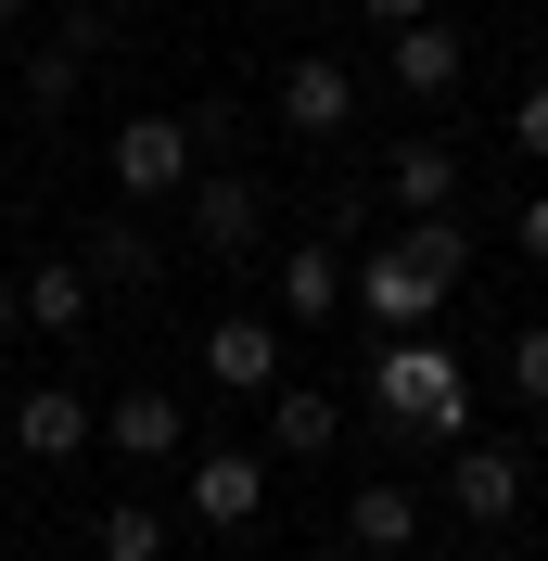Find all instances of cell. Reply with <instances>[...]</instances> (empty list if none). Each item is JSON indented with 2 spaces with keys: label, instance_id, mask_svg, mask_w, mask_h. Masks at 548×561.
Wrapping results in <instances>:
<instances>
[{
  "label": "cell",
  "instance_id": "1",
  "mask_svg": "<svg viewBox=\"0 0 548 561\" xmlns=\"http://www.w3.org/2000/svg\"><path fill=\"white\" fill-rule=\"evenodd\" d=\"M459 268H472V230H459V205L446 217H421V230H396V243L357 268V307L383 319V332H421V319L459 294Z\"/></svg>",
  "mask_w": 548,
  "mask_h": 561
},
{
  "label": "cell",
  "instance_id": "2",
  "mask_svg": "<svg viewBox=\"0 0 548 561\" xmlns=\"http://www.w3.org/2000/svg\"><path fill=\"white\" fill-rule=\"evenodd\" d=\"M370 409L383 421H409V434H472V383H459V357L446 345H383V370H370Z\"/></svg>",
  "mask_w": 548,
  "mask_h": 561
},
{
  "label": "cell",
  "instance_id": "3",
  "mask_svg": "<svg viewBox=\"0 0 548 561\" xmlns=\"http://www.w3.org/2000/svg\"><path fill=\"white\" fill-rule=\"evenodd\" d=\"M115 192H192V115H128L115 128Z\"/></svg>",
  "mask_w": 548,
  "mask_h": 561
},
{
  "label": "cell",
  "instance_id": "4",
  "mask_svg": "<svg viewBox=\"0 0 548 561\" xmlns=\"http://www.w3.org/2000/svg\"><path fill=\"white\" fill-rule=\"evenodd\" d=\"M192 511H205V524H255V511H269V459L255 447H205L192 459Z\"/></svg>",
  "mask_w": 548,
  "mask_h": 561
},
{
  "label": "cell",
  "instance_id": "5",
  "mask_svg": "<svg viewBox=\"0 0 548 561\" xmlns=\"http://www.w3.org/2000/svg\"><path fill=\"white\" fill-rule=\"evenodd\" d=\"M344 115H357V90H344V65H332V51H307V65H281V128L332 140Z\"/></svg>",
  "mask_w": 548,
  "mask_h": 561
},
{
  "label": "cell",
  "instance_id": "6",
  "mask_svg": "<svg viewBox=\"0 0 548 561\" xmlns=\"http://www.w3.org/2000/svg\"><path fill=\"white\" fill-rule=\"evenodd\" d=\"M446 497H459L472 524H511V511H523V459L511 447H459V459H446Z\"/></svg>",
  "mask_w": 548,
  "mask_h": 561
},
{
  "label": "cell",
  "instance_id": "7",
  "mask_svg": "<svg viewBox=\"0 0 548 561\" xmlns=\"http://www.w3.org/2000/svg\"><path fill=\"white\" fill-rule=\"evenodd\" d=\"M205 370L230 396H269L281 383V332H269V319H217V332H205Z\"/></svg>",
  "mask_w": 548,
  "mask_h": 561
},
{
  "label": "cell",
  "instance_id": "8",
  "mask_svg": "<svg viewBox=\"0 0 548 561\" xmlns=\"http://www.w3.org/2000/svg\"><path fill=\"white\" fill-rule=\"evenodd\" d=\"M13 434H26L38 459H77V447H103V421H90V396H65V383H38L26 409H13Z\"/></svg>",
  "mask_w": 548,
  "mask_h": 561
},
{
  "label": "cell",
  "instance_id": "9",
  "mask_svg": "<svg viewBox=\"0 0 548 561\" xmlns=\"http://www.w3.org/2000/svg\"><path fill=\"white\" fill-rule=\"evenodd\" d=\"M344 549H370V561L421 549V497H409V485H357V511H344Z\"/></svg>",
  "mask_w": 548,
  "mask_h": 561
},
{
  "label": "cell",
  "instance_id": "10",
  "mask_svg": "<svg viewBox=\"0 0 548 561\" xmlns=\"http://www.w3.org/2000/svg\"><path fill=\"white\" fill-rule=\"evenodd\" d=\"M13 307H26L38 332H77V319H90V268H77V255H38V268L13 280Z\"/></svg>",
  "mask_w": 548,
  "mask_h": 561
},
{
  "label": "cell",
  "instance_id": "11",
  "mask_svg": "<svg viewBox=\"0 0 548 561\" xmlns=\"http://www.w3.org/2000/svg\"><path fill=\"white\" fill-rule=\"evenodd\" d=\"M396 205H409V217L459 205V153H446V140H396Z\"/></svg>",
  "mask_w": 548,
  "mask_h": 561
},
{
  "label": "cell",
  "instance_id": "12",
  "mask_svg": "<svg viewBox=\"0 0 548 561\" xmlns=\"http://www.w3.org/2000/svg\"><path fill=\"white\" fill-rule=\"evenodd\" d=\"M344 307V255L332 243H294L281 255V319H332Z\"/></svg>",
  "mask_w": 548,
  "mask_h": 561
},
{
  "label": "cell",
  "instance_id": "13",
  "mask_svg": "<svg viewBox=\"0 0 548 561\" xmlns=\"http://www.w3.org/2000/svg\"><path fill=\"white\" fill-rule=\"evenodd\" d=\"M255 217H269V205H255L242 179H192V230H205L217 255H242V243H255Z\"/></svg>",
  "mask_w": 548,
  "mask_h": 561
},
{
  "label": "cell",
  "instance_id": "14",
  "mask_svg": "<svg viewBox=\"0 0 548 561\" xmlns=\"http://www.w3.org/2000/svg\"><path fill=\"white\" fill-rule=\"evenodd\" d=\"M396 90L446 103V90H459V38H446V26H396Z\"/></svg>",
  "mask_w": 548,
  "mask_h": 561
},
{
  "label": "cell",
  "instance_id": "15",
  "mask_svg": "<svg viewBox=\"0 0 548 561\" xmlns=\"http://www.w3.org/2000/svg\"><path fill=\"white\" fill-rule=\"evenodd\" d=\"M103 447H128V459H167V447H179V396H153V383H140V396H115Z\"/></svg>",
  "mask_w": 548,
  "mask_h": 561
},
{
  "label": "cell",
  "instance_id": "16",
  "mask_svg": "<svg viewBox=\"0 0 548 561\" xmlns=\"http://www.w3.org/2000/svg\"><path fill=\"white\" fill-rule=\"evenodd\" d=\"M269 447H281V459H319V447H332V396H307V383H294V396L269 409Z\"/></svg>",
  "mask_w": 548,
  "mask_h": 561
},
{
  "label": "cell",
  "instance_id": "17",
  "mask_svg": "<svg viewBox=\"0 0 548 561\" xmlns=\"http://www.w3.org/2000/svg\"><path fill=\"white\" fill-rule=\"evenodd\" d=\"M77 268H90V294H103V280H153V230H90Z\"/></svg>",
  "mask_w": 548,
  "mask_h": 561
},
{
  "label": "cell",
  "instance_id": "18",
  "mask_svg": "<svg viewBox=\"0 0 548 561\" xmlns=\"http://www.w3.org/2000/svg\"><path fill=\"white\" fill-rule=\"evenodd\" d=\"M77 65H90V51H77V38H52V51L26 65V103H38V115H65V103H77Z\"/></svg>",
  "mask_w": 548,
  "mask_h": 561
},
{
  "label": "cell",
  "instance_id": "19",
  "mask_svg": "<svg viewBox=\"0 0 548 561\" xmlns=\"http://www.w3.org/2000/svg\"><path fill=\"white\" fill-rule=\"evenodd\" d=\"M90 536H103V561H153V549H167V524H153L140 497H128V511H103V524H90Z\"/></svg>",
  "mask_w": 548,
  "mask_h": 561
},
{
  "label": "cell",
  "instance_id": "20",
  "mask_svg": "<svg viewBox=\"0 0 548 561\" xmlns=\"http://www.w3.org/2000/svg\"><path fill=\"white\" fill-rule=\"evenodd\" d=\"M511 383H523V396L548 409V332H523V345H511Z\"/></svg>",
  "mask_w": 548,
  "mask_h": 561
},
{
  "label": "cell",
  "instance_id": "21",
  "mask_svg": "<svg viewBox=\"0 0 548 561\" xmlns=\"http://www.w3.org/2000/svg\"><path fill=\"white\" fill-rule=\"evenodd\" d=\"M511 140H523V153H536V167H548V90H523V115H511Z\"/></svg>",
  "mask_w": 548,
  "mask_h": 561
},
{
  "label": "cell",
  "instance_id": "22",
  "mask_svg": "<svg viewBox=\"0 0 548 561\" xmlns=\"http://www.w3.org/2000/svg\"><path fill=\"white\" fill-rule=\"evenodd\" d=\"M511 243H523V255H536V268H548V192H536V205L511 217Z\"/></svg>",
  "mask_w": 548,
  "mask_h": 561
},
{
  "label": "cell",
  "instance_id": "23",
  "mask_svg": "<svg viewBox=\"0 0 548 561\" xmlns=\"http://www.w3.org/2000/svg\"><path fill=\"white\" fill-rule=\"evenodd\" d=\"M357 13H370V26H421V0H357Z\"/></svg>",
  "mask_w": 548,
  "mask_h": 561
},
{
  "label": "cell",
  "instance_id": "24",
  "mask_svg": "<svg viewBox=\"0 0 548 561\" xmlns=\"http://www.w3.org/2000/svg\"><path fill=\"white\" fill-rule=\"evenodd\" d=\"M13 13H26V0H0V26H13Z\"/></svg>",
  "mask_w": 548,
  "mask_h": 561
},
{
  "label": "cell",
  "instance_id": "25",
  "mask_svg": "<svg viewBox=\"0 0 548 561\" xmlns=\"http://www.w3.org/2000/svg\"><path fill=\"white\" fill-rule=\"evenodd\" d=\"M0 319H13V280H0Z\"/></svg>",
  "mask_w": 548,
  "mask_h": 561
}]
</instances>
